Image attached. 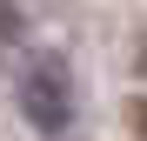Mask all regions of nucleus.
Returning <instances> with one entry per match:
<instances>
[{
  "mask_svg": "<svg viewBox=\"0 0 147 141\" xmlns=\"http://www.w3.org/2000/svg\"><path fill=\"white\" fill-rule=\"evenodd\" d=\"M20 108L40 134H67L74 128V94H67V67L60 61H34L20 74Z\"/></svg>",
  "mask_w": 147,
  "mask_h": 141,
  "instance_id": "obj_1",
  "label": "nucleus"
},
{
  "mask_svg": "<svg viewBox=\"0 0 147 141\" xmlns=\"http://www.w3.org/2000/svg\"><path fill=\"white\" fill-rule=\"evenodd\" d=\"M0 40H20V14H13V0H0Z\"/></svg>",
  "mask_w": 147,
  "mask_h": 141,
  "instance_id": "obj_2",
  "label": "nucleus"
},
{
  "mask_svg": "<svg viewBox=\"0 0 147 141\" xmlns=\"http://www.w3.org/2000/svg\"><path fill=\"white\" fill-rule=\"evenodd\" d=\"M127 128H134V134L147 141V94H140V101H127Z\"/></svg>",
  "mask_w": 147,
  "mask_h": 141,
  "instance_id": "obj_3",
  "label": "nucleus"
}]
</instances>
